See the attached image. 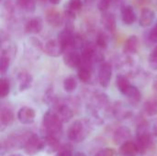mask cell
<instances>
[{
  "label": "cell",
  "mask_w": 157,
  "mask_h": 156,
  "mask_svg": "<svg viewBox=\"0 0 157 156\" xmlns=\"http://www.w3.org/2000/svg\"><path fill=\"white\" fill-rule=\"evenodd\" d=\"M144 111L148 116H155L157 115V99L150 98L144 104Z\"/></svg>",
  "instance_id": "23"
},
{
  "label": "cell",
  "mask_w": 157,
  "mask_h": 156,
  "mask_svg": "<svg viewBox=\"0 0 157 156\" xmlns=\"http://www.w3.org/2000/svg\"><path fill=\"white\" fill-rule=\"evenodd\" d=\"M96 156H118L117 152L112 148H105L97 153Z\"/></svg>",
  "instance_id": "31"
},
{
  "label": "cell",
  "mask_w": 157,
  "mask_h": 156,
  "mask_svg": "<svg viewBox=\"0 0 157 156\" xmlns=\"http://www.w3.org/2000/svg\"><path fill=\"white\" fill-rule=\"evenodd\" d=\"M85 45L86 44H85V41L83 40V38L80 35H78V34H74L69 50H75V51L83 50Z\"/></svg>",
  "instance_id": "26"
},
{
  "label": "cell",
  "mask_w": 157,
  "mask_h": 156,
  "mask_svg": "<svg viewBox=\"0 0 157 156\" xmlns=\"http://www.w3.org/2000/svg\"><path fill=\"white\" fill-rule=\"evenodd\" d=\"M36 118V112L32 108L29 107H23L17 112V119L18 120L25 125H29L34 122Z\"/></svg>",
  "instance_id": "8"
},
{
  "label": "cell",
  "mask_w": 157,
  "mask_h": 156,
  "mask_svg": "<svg viewBox=\"0 0 157 156\" xmlns=\"http://www.w3.org/2000/svg\"><path fill=\"white\" fill-rule=\"evenodd\" d=\"M45 18L48 24L54 28H58L63 23V17L62 16V14L58 10L53 8L47 10L45 14Z\"/></svg>",
  "instance_id": "11"
},
{
  "label": "cell",
  "mask_w": 157,
  "mask_h": 156,
  "mask_svg": "<svg viewBox=\"0 0 157 156\" xmlns=\"http://www.w3.org/2000/svg\"><path fill=\"white\" fill-rule=\"evenodd\" d=\"M44 149H49V153H53L60 149V142L53 135H46L44 140Z\"/></svg>",
  "instance_id": "22"
},
{
  "label": "cell",
  "mask_w": 157,
  "mask_h": 156,
  "mask_svg": "<svg viewBox=\"0 0 157 156\" xmlns=\"http://www.w3.org/2000/svg\"><path fill=\"white\" fill-rule=\"evenodd\" d=\"M62 0H49V2L52 5H58Z\"/></svg>",
  "instance_id": "38"
},
{
  "label": "cell",
  "mask_w": 157,
  "mask_h": 156,
  "mask_svg": "<svg viewBox=\"0 0 157 156\" xmlns=\"http://www.w3.org/2000/svg\"><path fill=\"white\" fill-rule=\"evenodd\" d=\"M96 42H97V46L99 47L100 49H106L108 47V38L102 32H99L98 34Z\"/></svg>",
  "instance_id": "30"
},
{
  "label": "cell",
  "mask_w": 157,
  "mask_h": 156,
  "mask_svg": "<svg viewBox=\"0 0 157 156\" xmlns=\"http://www.w3.org/2000/svg\"><path fill=\"white\" fill-rule=\"evenodd\" d=\"M139 46H140V41L138 37L135 35L130 36L124 43L123 51L126 54H134L138 51Z\"/></svg>",
  "instance_id": "15"
},
{
  "label": "cell",
  "mask_w": 157,
  "mask_h": 156,
  "mask_svg": "<svg viewBox=\"0 0 157 156\" xmlns=\"http://www.w3.org/2000/svg\"><path fill=\"white\" fill-rule=\"evenodd\" d=\"M40 1H42V2H45V1H47V0H40Z\"/></svg>",
  "instance_id": "41"
},
{
  "label": "cell",
  "mask_w": 157,
  "mask_h": 156,
  "mask_svg": "<svg viewBox=\"0 0 157 156\" xmlns=\"http://www.w3.org/2000/svg\"></svg>",
  "instance_id": "42"
},
{
  "label": "cell",
  "mask_w": 157,
  "mask_h": 156,
  "mask_svg": "<svg viewBox=\"0 0 157 156\" xmlns=\"http://www.w3.org/2000/svg\"><path fill=\"white\" fill-rule=\"evenodd\" d=\"M149 40L152 42H157V22L149 32Z\"/></svg>",
  "instance_id": "35"
},
{
  "label": "cell",
  "mask_w": 157,
  "mask_h": 156,
  "mask_svg": "<svg viewBox=\"0 0 157 156\" xmlns=\"http://www.w3.org/2000/svg\"><path fill=\"white\" fill-rule=\"evenodd\" d=\"M44 149V140H41L37 134H31L28 139L24 150L29 155H34Z\"/></svg>",
  "instance_id": "4"
},
{
  "label": "cell",
  "mask_w": 157,
  "mask_h": 156,
  "mask_svg": "<svg viewBox=\"0 0 157 156\" xmlns=\"http://www.w3.org/2000/svg\"><path fill=\"white\" fill-rule=\"evenodd\" d=\"M116 85H117V87L120 90V92L121 94L125 95V96H126L127 92L130 90V88L132 86V85H131L129 79L123 74L117 75V77H116Z\"/></svg>",
  "instance_id": "20"
},
{
  "label": "cell",
  "mask_w": 157,
  "mask_h": 156,
  "mask_svg": "<svg viewBox=\"0 0 157 156\" xmlns=\"http://www.w3.org/2000/svg\"><path fill=\"white\" fill-rule=\"evenodd\" d=\"M0 121L3 126H9L14 121V113L11 108L3 107L0 112Z\"/></svg>",
  "instance_id": "21"
},
{
  "label": "cell",
  "mask_w": 157,
  "mask_h": 156,
  "mask_svg": "<svg viewBox=\"0 0 157 156\" xmlns=\"http://www.w3.org/2000/svg\"><path fill=\"white\" fill-rule=\"evenodd\" d=\"M120 152L123 156H135L140 153L137 143L132 141H129L121 145Z\"/></svg>",
  "instance_id": "16"
},
{
  "label": "cell",
  "mask_w": 157,
  "mask_h": 156,
  "mask_svg": "<svg viewBox=\"0 0 157 156\" xmlns=\"http://www.w3.org/2000/svg\"><path fill=\"white\" fill-rule=\"evenodd\" d=\"M121 18L124 24L126 25H132L133 24L136 19L137 16L136 13L132 6L129 5H123L121 7Z\"/></svg>",
  "instance_id": "12"
},
{
  "label": "cell",
  "mask_w": 157,
  "mask_h": 156,
  "mask_svg": "<svg viewBox=\"0 0 157 156\" xmlns=\"http://www.w3.org/2000/svg\"><path fill=\"white\" fill-rule=\"evenodd\" d=\"M91 69H92V62L83 60L78 67L77 76L80 81L86 83L91 79Z\"/></svg>",
  "instance_id": "10"
},
{
  "label": "cell",
  "mask_w": 157,
  "mask_h": 156,
  "mask_svg": "<svg viewBox=\"0 0 157 156\" xmlns=\"http://www.w3.org/2000/svg\"><path fill=\"white\" fill-rule=\"evenodd\" d=\"M101 21L105 29H108L109 32H114L116 30L117 23H116V18L113 14L104 12L101 17Z\"/></svg>",
  "instance_id": "18"
},
{
  "label": "cell",
  "mask_w": 157,
  "mask_h": 156,
  "mask_svg": "<svg viewBox=\"0 0 157 156\" xmlns=\"http://www.w3.org/2000/svg\"><path fill=\"white\" fill-rule=\"evenodd\" d=\"M10 156H22L21 154H12V155Z\"/></svg>",
  "instance_id": "40"
},
{
  "label": "cell",
  "mask_w": 157,
  "mask_h": 156,
  "mask_svg": "<svg viewBox=\"0 0 157 156\" xmlns=\"http://www.w3.org/2000/svg\"><path fill=\"white\" fill-rule=\"evenodd\" d=\"M88 135V131L85 124L81 120L75 121L68 129L67 136L69 140L74 143H81L83 142L86 136Z\"/></svg>",
  "instance_id": "3"
},
{
  "label": "cell",
  "mask_w": 157,
  "mask_h": 156,
  "mask_svg": "<svg viewBox=\"0 0 157 156\" xmlns=\"http://www.w3.org/2000/svg\"><path fill=\"white\" fill-rule=\"evenodd\" d=\"M148 128L151 135L157 137V119H154L153 120L148 122Z\"/></svg>",
  "instance_id": "34"
},
{
  "label": "cell",
  "mask_w": 157,
  "mask_h": 156,
  "mask_svg": "<svg viewBox=\"0 0 157 156\" xmlns=\"http://www.w3.org/2000/svg\"><path fill=\"white\" fill-rule=\"evenodd\" d=\"M126 97L133 103H138L141 101L142 99V93L140 92V90L134 86H132V87L130 88V90L127 92L126 94Z\"/></svg>",
  "instance_id": "27"
},
{
  "label": "cell",
  "mask_w": 157,
  "mask_h": 156,
  "mask_svg": "<svg viewBox=\"0 0 157 156\" xmlns=\"http://www.w3.org/2000/svg\"><path fill=\"white\" fill-rule=\"evenodd\" d=\"M75 156H86L85 154H83V153H76Z\"/></svg>",
  "instance_id": "39"
},
{
  "label": "cell",
  "mask_w": 157,
  "mask_h": 156,
  "mask_svg": "<svg viewBox=\"0 0 157 156\" xmlns=\"http://www.w3.org/2000/svg\"><path fill=\"white\" fill-rule=\"evenodd\" d=\"M155 17V12L149 8V7H144L142 9L140 17H139V25L143 28H147L152 25Z\"/></svg>",
  "instance_id": "13"
},
{
  "label": "cell",
  "mask_w": 157,
  "mask_h": 156,
  "mask_svg": "<svg viewBox=\"0 0 157 156\" xmlns=\"http://www.w3.org/2000/svg\"><path fill=\"white\" fill-rule=\"evenodd\" d=\"M111 2H112V0H99L98 5V9L103 13L107 12L111 5Z\"/></svg>",
  "instance_id": "33"
},
{
  "label": "cell",
  "mask_w": 157,
  "mask_h": 156,
  "mask_svg": "<svg viewBox=\"0 0 157 156\" xmlns=\"http://www.w3.org/2000/svg\"><path fill=\"white\" fill-rule=\"evenodd\" d=\"M57 156H75L73 154L72 151L69 149H64L59 152V154H57Z\"/></svg>",
  "instance_id": "37"
},
{
  "label": "cell",
  "mask_w": 157,
  "mask_h": 156,
  "mask_svg": "<svg viewBox=\"0 0 157 156\" xmlns=\"http://www.w3.org/2000/svg\"><path fill=\"white\" fill-rule=\"evenodd\" d=\"M54 112L56 113V115L60 118V120L63 122L69 121L74 116L73 110L67 105H60V106H58Z\"/></svg>",
  "instance_id": "17"
},
{
  "label": "cell",
  "mask_w": 157,
  "mask_h": 156,
  "mask_svg": "<svg viewBox=\"0 0 157 156\" xmlns=\"http://www.w3.org/2000/svg\"><path fill=\"white\" fill-rule=\"evenodd\" d=\"M44 51L51 57H59L65 51L58 40H50L44 45Z\"/></svg>",
  "instance_id": "7"
},
{
  "label": "cell",
  "mask_w": 157,
  "mask_h": 156,
  "mask_svg": "<svg viewBox=\"0 0 157 156\" xmlns=\"http://www.w3.org/2000/svg\"><path fill=\"white\" fill-rule=\"evenodd\" d=\"M63 123V122L60 120V118L56 115L54 111L49 110L43 116L42 124L48 135L56 136V134H58L62 131Z\"/></svg>",
  "instance_id": "1"
},
{
  "label": "cell",
  "mask_w": 157,
  "mask_h": 156,
  "mask_svg": "<svg viewBox=\"0 0 157 156\" xmlns=\"http://www.w3.org/2000/svg\"><path fill=\"white\" fill-rule=\"evenodd\" d=\"M10 61H11L10 55L2 51L1 58H0V72L2 75H4L7 72L9 65H10Z\"/></svg>",
  "instance_id": "25"
},
{
  "label": "cell",
  "mask_w": 157,
  "mask_h": 156,
  "mask_svg": "<svg viewBox=\"0 0 157 156\" xmlns=\"http://www.w3.org/2000/svg\"><path fill=\"white\" fill-rule=\"evenodd\" d=\"M82 6H83V4H82L81 0H70L67 6L69 8H71L72 10L76 12V11H78V10H80L82 8Z\"/></svg>",
  "instance_id": "32"
},
{
  "label": "cell",
  "mask_w": 157,
  "mask_h": 156,
  "mask_svg": "<svg viewBox=\"0 0 157 156\" xmlns=\"http://www.w3.org/2000/svg\"><path fill=\"white\" fill-rule=\"evenodd\" d=\"M149 62L151 64L157 65V46L151 51L149 55Z\"/></svg>",
  "instance_id": "36"
},
{
  "label": "cell",
  "mask_w": 157,
  "mask_h": 156,
  "mask_svg": "<svg viewBox=\"0 0 157 156\" xmlns=\"http://www.w3.org/2000/svg\"><path fill=\"white\" fill-rule=\"evenodd\" d=\"M112 77V66L109 63L104 62L100 64L98 70V81L101 86L107 87Z\"/></svg>",
  "instance_id": "5"
},
{
  "label": "cell",
  "mask_w": 157,
  "mask_h": 156,
  "mask_svg": "<svg viewBox=\"0 0 157 156\" xmlns=\"http://www.w3.org/2000/svg\"><path fill=\"white\" fill-rule=\"evenodd\" d=\"M17 80L19 84V90L24 91L30 87L32 84V76L27 72H20L17 75Z\"/></svg>",
  "instance_id": "19"
},
{
  "label": "cell",
  "mask_w": 157,
  "mask_h": 156,
  "mask_svg": "<svg viewBox=\"0 0 157 156\" xmlns=\"http://www.w3.org/2000/svg\"><path fill=\"white\" fill-rule=\"evenodd\" d=\"M43 27L42 19L39 17L29 19L25 24V30L29 34H38L41 31Z\"/></svg>",
  "instance_id": "14"
},
{
  "label": "cell",
  "mask_w": 157,
  "mask_h": 156,
  "mask_svg": "<svg viewBox=\"0 0 157 156\" xmlns=\"http://www.w3.org/2000/svg\"><path fill=\"white\" fill-rule=\"evenodd\" d=\"M82 61L81 54L75 50H67L63 54V62L69 68H78Z\"/></svg>",
  "instance_id": "6"
},
{
  "label": "cell",
  "mask_w": 157,
  "mask_h": 156,
  "mask_svg": "<svg viewBox=\"0 0 157 156\" xmlns=\"http://www.w3.org/2000/svg\"><path fill=\"white\" fill-rule=\"evenodd\" d=\"M137 141L136 143L138 145L140 154H144L152 144V135L149 131L148 122L144 121L138 125L137 128Z\"/></svg>",
  "instance_id": "2"
},
{
  "label": "cell",
  "mask_w": 157,
  "mask_h": 156,
  "mask_svg": "<svg viewBox=\"0 0 157 156\" xmlns=\"http://www.w3.org/2000/svg\"><path fill=\"white\" fill-rule=\"evenodd\" d=\"M17 6L27 12H34L36 9L35 0H17Z\"/></svg>",
  "instance_id": "24"
},
{
  "label": "cell",
  "mask_w": 157,
  "mask_h": 156,
  "mask_svg": "<svg viewBox=\"0 0 157 156\" xmlns=\"http://www.w3.org/2000/svg\"><path fill=\"white\" fill-rule=\"evenodd\" d=\"M10 92V82L7 78L2 77L0 80V97L5 98Z\"/></svg>",
  "instance_id": "29"
},
{
  "label": "cell",
  "mask_w": 157,
  "mask_h": 156,
  "mask_svg": "<svg viewBox=\"0 0 157 156\" xmlns=\"http://www.w3.org/2000/svg\"><path fill=\"white\" fill-rule=\"evenodd\" d=\"M131 137H132L131 130L126 126H122V127L118 128L115 131L114 135H113V141H114L115 144L122 145L123 143L129 142Z\"/></svg>",
  "instance_id": "9"
},
{
  "label": "cell",
  "mask_w": 157,
  "mask_h": 156,
  "mask_svg": "<svg viewBox=\"0 0 157 156\" xmlns=\"http://www.w3.org/2000/svg\"><path fill=\"white\" fill-rule=\"evenodd\" d=\"M77 87V82H76V79L73 76H69L67 78L64 79L63 81V89L68 92V93H71V92H74Z\"/></svg>",
  "instance_id": "28"
}]
</instances>
